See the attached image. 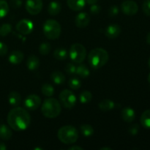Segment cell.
Here are the masks:
<instances>
[{"instance_id": "83f0119b", "label": "cell", "mask_w": 150, "mask_h": 150, "mask_svg": "<svg viewBox=\"0 0 150 150\" xmlns=\"http://www.w3.org/2000/svg\"><path fill=\"white\" fill-rule=\"evenodd\" d=\"M92 94L89 91H83L79 95V101L82 104H87L92 100Z\"/></svg>"}, {"instance_id": "d6986e66", "label": "cell", "mask_w": 150, "mask_h": 150, "mask_svg": "<svg viewBox=\"0 0 150 150\" xmlns=\"http://www.w3.org/2000/svg\"><path fill=\"white\" fill-rule=\"evenodd\" d=\"M13 136L11 127L6 125H0V139L2 140H10Z\"/></svg>"}, {"instance_id": "836d02e7", "label": "cell", "mask_w": 150, "mask_h": 150, "mask_svg": "<svg viewBox=\"0 0 150 150\" xmlns=\"http://www.w3.org/2000/svg\"><path fill=\"white\" fill-rule=\"evenodd\" d=\"M142 10L146 16H150V0H144L142 4Z\"/></svg>"}, {"instance_id": "8d00e7d4", "label": "cell", "mask_w": 150, "mask_h": 150, "mask_svg": "<svg viewBox=\"0 0 150 150\" xmlns=\"http://www.w3.org/2000/svg\"><path fill=\"white\" fill-rule=\"evenodd\" d=\"M100 11H101V7L100 5H98V4H96L91 5V7H90L91 14L95 16V15L99 14V13H100Z\"/></svg>"}, {"instance_id": "74e56055", "label": "cell", "mask_w": 150, "mask_h": 150, "mask_svg": "<svg viewBox=\"0 0 150 150\" xmlns=\"http://www.w3.org/2000/svg\"><path fill=\"white\" fill-rule=\"evenodd\" d=\"M7 51H8V47H7V45L4 42L0 41V56L2 57V56L6 55Z\"/></svg>"}, {"instance_id": "277c9868", "label": "cell", "mask_w": 150, "mask_h": 150, "mask_svg": "<svg viewBox=\"0 0 150 150\" xmlns=\"http://www.w3.org/2000/svg\"><path fill=\"white\" fill-rule=\"evenodd\" d=\"M57 137L64 144H72L77 142L79 133L77 129L72 125H64L60 127L57 132Z\"/></svg>"}, {"instance_id": "7a4b0ae2", "label": "cell", "mask_w": 150, "mask_h": 150, "mask_svg": "<svg viewBox=\"0 0 150 150\" xmlns=\"http://www.w3.org/2000/svg\"><path fill=\"white\" fill-rule=\"evenodd\" d=\"M109 59V55L106 50L102 48L92 49L88 54V62L94 69H99L106 64Z\"/></svg>"}, {"instance_id": "ba28073f", "label": "cell", "mask_w": 150, "mask_h": 150, "mask_svg": "<svg viewBox=\"0 0 150 150\" xmlns=\"http://www.w3.org/2000/svg\"><path fill=\"white\" fill-rule=\"evenodd\" d=\"M16 29L20 34L23 35H30L34 30V23L29 19H22L19 21L16 26Z\"/></svg>"}, {"instance_id": "5bb4252c", "label": "cell", "mask_w": 150, "mask_h": 150, "mask_svg": "<svg viewBox=\"0 0 150 150\" xmlns=\"http://www.w3.org/2000/svg\"><path fill=\"white\" fill-rule=\"evenodd\" d=\"M121 117L125 122H132L136 118V112L130 107H125L122 110Z\"/></svg>"}, {"instance_id": "1f68e13d", "label": "cell", "mask_w": 150, "mask_h": 150, "mask_svg": "<svg viewBox=\"0 0 150 150\" xmlns=\"http://www.w3.org/2000/svg\"><path fill=\"white\" fill-rule=\"evenodd\" d=\"M12 25L10 23H4L0 26V36L6 37L11 32Z\"/></svg>"}, {"instance_id": "d6a6232c", "label": "cell", "mask_w": 150, "mask_h": 150, "mask_svg": "<svg viewBox=\"0 0 150 150\" xmlns=\"http://www.w3.org/2000/svg\"><path fill=\"white\" fill-rule=\"evenodd\" d=\"M76 66L74 63H67V65L65 66V72L67 73L68 75H74L76 74Z\"/></svg>"}, {"instance_id": "cb8c5ba5", "label": "cell", "mask_w": 150, "mask_h": 150, "mask_svg": "<svg viewBox=\"0 0 150 150\" xmlns=\"http://www.w3.org/2000/svg\"><path fill=\"white\" fill-rule=\"evenodd\" d=\"M141 125L146 129H150V109L144 111L141 116Z\"/></svg>"}, {"instance_id": "e575fe53", "label": "cell", "mask_w": 150, "mask_h": 150, "mask_svg": "<svg viewBox=\"0 0 150 150\" xmlns=\"http://www.w3.org/2000/svg\"><path fill=\"white\" fill-rule=\"evenodd\" d=\"M120 13L119 7L117 5H112L108 9V16L110 17H116Z\"/></svg>"}, {"instance_id": "7bdbcfd3", "label": "cell", "mask_w": 150, "mask_h": 150, "mask_svg": "<svg viewBox=\"0 0 150 150\" xmlns=\"http://www.w3.org/2000/svg\"><path fill=\"white\" fill-rule=\"evenodd\" d=\"M146 42H147L149 45H150V32L147 34V35H146Z\"/></svg>"}, {"instance_id": "8fae6325", "label": "cell", "mask_w": 150, "mask_h": 150, "mask_svg": "<svg viewBox=\"0 0 150 150\" xmlns=\"http://www.w3.org/2000/svg\"><path fill=\"white\" fill-rule=\"evenodd\" d=\"M42 0H26V10L29 14L35 15L39 14L42 9Z\"/></svg>"}, {"instance_id": "d590c367", "label": "cell", "mask_w": 150, "mask_h": 150, "mask_svg": "<svg viewBox=\"0 0 150 150\" xmlns=\"http://www.w3.org/2000/svg\"><path fill=\"white\" fill-rule=\"evenodd\" d=\"M139 130H140V127H139V125L134 124L129 127L128 132L130 135H132V136H136V135L138 134Z\"/></svg>"}, {"instance_id": "ac0fdd59", "label": "cell", "mask_w": 150, "mask_h": 150, "mask_svg": "<svg viewBox=\"0 0 150 150\" xmlns=\"http://www.w3.org/2000/svg\"><path fill=\"white\" fill-rule=\"evenodd\" d=\"M8 102L12 106H19L21 103V96L18 92L13 91L8 95Z\"/></svg>"}, {"instance_id": "2e32d148", "label": "cell", "mask_w": 150, "mask_h": 150, "mask_svg": "<svg viewBox=\"0 0 150 150\" xmlns=\"http://www.w3.org/2000/svg\"><path fill=\"white\" fill-rule=\"evenodd\" d=\"M23 52L21 51H13L8 57V61L10 63L13 64H18L21 62H22L23 59Z\"/></svg>"}, {"instance_id": "44dd1931", "label": "cell", "mask_w": 150, "mask_h": 150, "mask_svg": "<svg viewBox=\"0 0 150 150\" xmlns=\"http://www.w3.org/2000/svg\"><path fill=\"white\" fill-rule=\"evenodd\" d=\"M62 5L59 1H53L48 6V12L51 16H56L61 12Z\"/></svg>"}, {"instance_id": "ffe728a7", "label": "cell", "mask_w": 150, "mask_h": 150, "mask_svg": "<svg viewBox=\"0 0 150 150\" xmlns=\"http://www.w3.org/2000/svg\"><path fill=\"white\" fill-rule=\"evenodd\" d=\"M100 111L103 112H107L113 110L115 107V103L110 99H104L101 101L98 105Z\"/></svg>"}, {"instance_id": "4316f807", "label": "cell", "mask_w": 150, "mask_h": 150, "mask_svg": "<svg viewBox=\"0 0 150 150\" xmlns=\"http://www.w3.org/2000/svg\"><path fill=\"white\" fill-rule=\"evenodd\" d=\"M41 92H42V95L50 98V97H52L54 95L55 90H54V86L51 84H50V83H44L42 87H41Z\"/></svg>"}, {"instance_id": "7c38bea8", "label": "cell", "mask_w": 150, "mask_h": 150, "mask_svg": "<svg viewBox=\"0 0 150 150\" xmlns=\"http://www.w3.org/2000/svg\"><path fill=\"white\" fill-rule=\"evenodd\" d=\"M90 19V16L87 13L81 12V13H79L75 18V24L78 28L83 29L89 25Z\"/></svg>"}, {"instance_id": "5b68a950", "label": "cell", "mask_w": 150, "mask_h": 150, "mask_svg": "<svg viewBox=\"0 0 150 150\" xmlns=\"http://www.w3.org/2000/svg\"><path fill=\"white\" fill-rule=\"evenodd\" d=\"M44 35L48 40H54L59 38L62 32L61 25L57 21L54 19H48L45 21L42 27Z\"/></svg>"}, {"instance_id": "4dcf8cb0", "label": "cell", "mask_w": 150, "mask_h": 150, "mask_svg": "<svg viewBox=\"0 0 150 150\" xmlns=\"http://www.w3.org/2000/svg\"><path fill=\"white\" fill-rule=\"evenodd\" d=\"M68 85L70 89L73 90H77L81 86V81L78 78H71L68 81Z\"/></svg>"}, {"instance_id": "f6af8a7d", "label": "cell", "mask_w": 150, "mask_h": 150, "mask_svg": "<svg viewBox=\"0 0 150 150\" xmlns=\"http://www.w3.org/2000/svg\"><path fill=\"white\" fill-rule=\"evenodd\" d=\"M147 80H148V82H149V83L150 84V73L149 74V76H148Z\"/></svg>"}, {"instance_id": "d4e9b609", "label": "cell", "mask_w": 150, "mask_h": 150, "mask_svg": "<svg viewBox=\"0 0 150 150\" xmlns=\"http://www.w3.org/2000/svg\"><path fill=\"white\" fill-rule=\"evenodd\" d=\"M76 74L78 75L79 76H80L81 78H83V79H85V78H87L88 76L90 75V71L88 69V67H86L84 64H79L77 67H76Z\"/></svg>"}, {"instance_id": "4fadbf2b", "label": "cell", "mask_w": 150, "mask_h": 150, "mask_svg": "<svg viewBox=\"0 0 150 150\" xmlns=\"http://www.w3.org/2000/svg\"><path fill=\"white\" fill-rule=\"evenodd\" d=\"M121 32V26L117 23H113L107 26L106 29H105L104 34L109 39H115L117 37L120 36Z\"/></svg>"}, {"instance_id": "30bf717a", "label": "cell", "mask_w": 150, "mask_h": 150, "mask_svg": "<svg viewBox=\"0 0 150 150\" xmlns=\"http://www.w3.org/2000/svg\"><path fill=\"white\" fill-rule=\"evenodd\" d=\"M121 10L126 16H132L136 15L139 11V6L137 3L132 0H127L122 3Z\"/></svg>"}, {"instance_id": "b9f144b4", "label": "cell", "mask_w": 150, "mask_h": 150, "mask_svg": "<svg viewBox=\"0 0 150 150\" xmlns=\"http://www.w3.org/2000/svg\"><path fill=\"white\" fill-rule=\"evenodd\" d=\"M7 149V146L4 143L0 142V150H6Z\"/></svg>"}, {"instance_id": "f35d334b", "label": "cell", "mask_w": 150, "mask_h": 150, "mask_svg": "<svg viewBox=\"0 0 150 150\" xmlns=\"http://www.w3.org/2000/svg\"><path fill=\"white\" fill-rule=\"evenodd\" d=\"M10 4L13 9H18L22 5V1L21 0H10Z\"/></svg>"}, {"instance_id": "3957f363", "label": "cell", "mask_w": 150, "mask_h": 150, "mask_svg": "<svg viewBox=\"0 0 150 150\" xmlns=\"http://www.w3.org/2000/svg\"><path fill=\"white\" fill-rule=\"evenodd\" d=\"M41 111L42 115L46 118H56L62 111L61 103L55 98H48L45 99L42 104Z\"/></svg>"}, {"instance_id": "ee69618b", "label": "cell", "mask_w": 150, "mask_h": 150, "mask_svg": "<svg viewBox=\"0 0 150 150\" xmlns=\"http://www.w3.org/2000/svg\"><path fill=\"white\" fill-rule=\"evenodd\" d=\"M111 149H112L110 147H103L100 149V150H111Z\"/></svg>"}, {"instance_id": "60d3db41", "label": "cell", "mask_w": 150, "mask_h": 150, "mask_svg": "<svg viewBox=\"0 0 150 150\" xmlns=\"http://www.w3.org/2000/svg\"><path fill=\"white\" fill-rule=\"evenodd\" d=\"M98 0H86V3H87L89 5H92V4H97Z\"/></svg>"}, {"instance_id": "603a6c76", "label": "cell", "mask_w": 150, "mask_h": 150, "mask_svg": "<svg viewBox=\"0 0 150 150\" xmlns=\"http://www.w3.org/2000/svg\"><path fill=\"white\" fill-rule=\"evenodd\" d=\"M69 53L67 49L64 48H57L54 51V57L57 60L59 61H63L68 58Z\"/></svg>"}, {"instance_id": "ab89813d", "label": "cell", "mask_w": 150, "mask_h": 150, "mask_svg": "<svg viewBox=\"0 0 150 150\" xmlns=\"http://www.w3.org/2000/svg\"><path fill=\"white\" fill-rule=\"evenodd\" d=\"M83 149L79 146H72L68 148V150H83Z\"/></svg>"}, {"instance_id": "52a82bcc", "label": "cell", "mask_w": 150, "mask_h": 150, "mask_svg": "<svg viewBox=\"0 0 150 150\" xmlns=\"http://www.w3.org/2000/svg\"><path fill=\"white\" fill-rule=\"evenodd\" d=\"M59 98L61 105L67 109L73 108L76 105L77 101L76 95L69 89H64L62 91L59 95Z\"/></svg>"}, {"instance_id": "7402d4cb", "label": "cell", "mask_w": 150, "mask_h": 150, "mask_svg": "<svg viewBox=\"0 0 150 150\" xmlns=\"http://www.w3.org/2000/svg\"><path fill=\"white\" fill-rule=\"evenodd\" d=\"M51 79L55 84L61 85L65 82V76L62 72L54 71L51 73Z\"/></svg>"}, {"instance_id": "9a60e30c", "label": "cell", "mask_w": 150, "mask_h": 150, "mask_svg": "<svg viewBox=\"0 0 150 150\" xmlns=\"http://www.w3.org/2000/svg\"><path fill=\"white\" fill-rule=\"evenodd\" d=\"M67 6L73 11H80L84 8L86 0H67Z\"/></svg>"}, {"instance_id": "f1b7e54d", "label": "cell", "mask_w": 150, "mask_h": 150, "mask_svg": "<svg viewBox=\"0 0 150 150\" xmlns=\"http://www.w3.org/2000/svg\"><path fill=\"white\" fill-rule=\"evenodd\" d=\"M10 7L8 3L4 0H0V19L5 17L9 13Z\"/></svg>"}, {"instance_id": "6da1fadb", "label": "cell", "mask_w": 150, "mask_h": 150, "mask_svg": "<svg viewBox=\"0 0 150 150\" xmlns=\"http://www.w3.org/2000/svg\"><path fill=\"white\" fill-rule=\"evenodd\" d=\"M7 120L11 129L16 131H22L29 127L31 123V117L26 109L16 106L9 111Z\"/></svg>"}, {"instance_id": "bcb514c9", "label": "cell", "mask_w": 150, "mask_h": 150, "mask_svg": "<svg viewBox=\"0 0 150 150\" xmlns=\"http://www.w3.org/2000/svg\"><path fill=\"white\" fill-rule=\"evenodd\" d=\"M148 64H149V67L150 69V57L149 58V61H148Z\"/></svg>"}, {"instance_id": "e0dca14e", "label": "cell", "mask_w": 150, "mask_h": 150, "mask_svg": "<svg viewBox=\"0 0 150 150\" xmlns=\"http://www.w3.org/2000/svg\"><path fill=\"white\" fill-rule=\"evenodd\" d=\"M40 65V59L36 55H30L27 59L26 61V67L29 70H36L39 68Z\"/></svg>"}, {"instance_id": "9c48e42d", "label": "cell", "mask_w": 150, "mask_h": 150, "mask_svg": "<svg viewBox=\"0 0 150 150\" xmlns=\"http://www.w3.org/2000/svg\"><path fill=\"white\" fill-rule=\"evenodd\" d=\"M23 104H24L25 108L29 111H36L40 106L41 99L38 95L32 94V95H28L25 98Z\"/></svg>"}, {"instance_id": "f546056e", "label": "cell", "mask_w": 150, "mask_h": 150, "mask_svg": "<svg viewBox=\"0 0 150 150\" xmlns=\"http://www.w3.org/2000/svg\"><path fill=\"white\" fill-rule=\"evenodd\" d=\"M51 48H52V47L49 42H42L39 46V53L42 55H47L51 52Z\"/></svg>"}, {"instance_id": "484cf974", "label": "cell", "mask_w": 150, "mask_h": 150, "mask_svg": "<svg viewBox=\"0 0 150 150\" xmlns=\"http://www.w3.org/2000/svg\"><path fill=\"white\" fill-rule=\"evenodd\" d=\"M80 130L81 134L85 137H89L94 133V128L92 125L88 124H83L80 126Z\"/></svg>"}, {"instance_id": "8992f818", "label": "cell", "mask_w": 150, "mask_h": 150, "mask_svg": "<svg viewBox=\"0 0 150 150\" xmlns=\"http://www.w3.org/2000/svg\"><path fill=\"white\" fill-rule=\"evenodd\" d=\"M69 57L75 64H81L86 57V50L82 44L74 43L70 46Z\"/></svg>"}]
</instances>
